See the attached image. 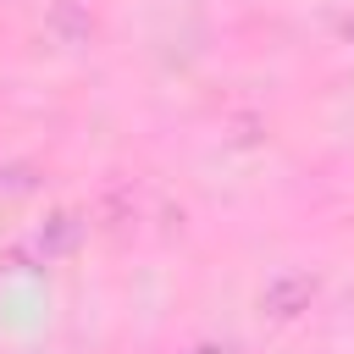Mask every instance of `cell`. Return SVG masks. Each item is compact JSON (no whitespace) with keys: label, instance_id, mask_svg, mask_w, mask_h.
I'll return each instance as SVG.
<instances>
[{"label":"cell","instance_id":"6da1fadb","mask_svg":"<svg viewBox=\"0 0 354 354\" xmlns=\"http://www.w3.org/2000/svg\"><path fill=\"white\" fill-rule=\"evenodd\" d=\"M310 293H315V282H310V277H293V282H282L266 304H271L277 315H293V304H299V299H310Z\"/></svg>","mask_w":354,"mask_h":354}]
</instances>
